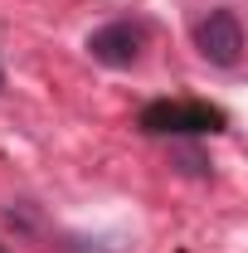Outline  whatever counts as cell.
I'll use <instances>...</instances> for the list:
<instances>
[{
  "instance_id": "277c9868",
  "label": "cell",
  "mask_w": 248,
  "mask_h": 253,
  "mask_svg": "<svg viewBox=\"0 0 248 253\" xmlns=\"http://www.w3.org/2000/svg\"><path fill=\"white\" fill-rule=\"evenodd\" d=\"M170 166H175L180 175H200V180L209 175V156H205L200 146H185V141H175V146H170Z\"/></svg>"
},
{
  "instance_id": "7a4b0ae2",
  "label": "cell",
  "mask_w": 248,
  "mask_h": 253,
  "mask_svg": "<svg viewBox=\"0 0 248 253\" xmlns=\"http://www.w3.org/2000/svg\"><path fill=\"white\" fill-rule=\"evenodd\" d=\"M195 49L200 59H209L214 68H234L244 59V25L234 10H209L200 25H195Z\"/></svg>"
},
{
  "instance_id": "6da1fadb",
  "label": "cell",
  "mask_w": 248,
  "mask_h": 253,
  "mask_svg": "<svg viewBox=\"0 0 248 253\" xmlns=\"http://www.w3.org/2000/svg\"><path fill=\"white\" fill-rule=\"evenodd\" d=\"M136 126L146 136H205V131H224V112L209 102H146Z\"/></svg>"
},
{
  "instance_id": "3957f363",
  "label": "cell",
  "mask_w": 248,
  "mask_h": 253,
  "mask_svg": "<svg viewBox=\"0 0 248 253\" xmlns=\"http://www.w3.org/2000/svg\"><path fill=\"white\" fill-rule=\"evenodd\" d=\"M88 49L107 68H131L136 54H141V30H131V25H102V30H93Z\"/></svg>"
}]
</instances>
